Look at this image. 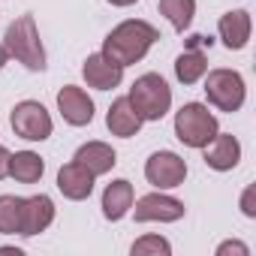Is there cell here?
Listing matches in <instances>:
<instances>
[{"label": "cell", "instance_id": "2", "mask_svg": "<svg viewBox=\"0 0 256 256\" xmlns=\"http://www.w3.org/2000/svg\"><path fill=\"white\" fill-rule=\"evenodd\" d=\"M4 48L10 52V58H16L18 64H24L28 70H34V72L46 70V48L40 42V30H36L34 16H18L6 28Z\"/></svg>", "mask_w": 256, "mask_h": 256}, {"label": "cell", "instance_id": "18", "mask_svg": "<svg viewBox=\"0 0 256 256\" xmlns=\"http://www.w3.org/2000/svg\"><path fill=\"white\" fill-rule=\"evenodd\" d=\"M208 72V58L205 48H184L175 60V76L181 84H196Z\"/></svg>", "mask_w": 256, "mask_h": 256}, {"label": "cell", "instance_id": "3", "mask_svg": "<svg viewBox=\"0 0 256 256\" xmlns=\"http://www.w3.org/2000/svg\"><path fill=\"white\" fill-rule=\"evenodd\" d=\"M126 96H130V102H133V108L139 112L142 120H160L169 112V106H172V88L157 72L139 76Z\"/></svg>", "mask_w": 256, "mask_h": 256}, {"label": "cell", "instance_id": "14", "mask_svg": "<svg viewBox=\"0 0 256 256\" xmlns=\"http://www.w3.org/2000/svg\"><path fill=\"white\" fill-rule=\"evenodd\" d=\"M217 30H220V40L229 52H238L247 46L250 40V30H253V22H250V12L247 10H232L226 16H220L217 22Z\"/></svg>", "mask_w": 256, "mask_h": 256}, {"label": "cell", "instance_id": "6", "mask_svg": "<svg viewBox=\"0 0 256 256\" xmlns=\"http://www.w3.org/2000/svg\"><path fill=\"white\" fill-rule=\"evenodd\" d=\"M10 120H12L16 136H22V139H28V142H42V139H48L52 130H54L52 114H48L46 106L36 102V100L18 102V106L12 108V118H10Z\"/></svg>", "mask_w": 256, "mask_h": 256}, {"label": "cell", "instance_id": "19", "mask_svg": "<svg viewBox=\"0 0 256 256\" xmlns=\"http://www.w3.org/2000/svg\"><path fill=\"white\" fill-rule=\"evenodd\" d=\"M42 172H46V163L34 151H18L10 157V178H16L18 184H36Z\"/></svg>", "mask_w": 256, "mask_h": 256}, {"label": "cell", "instance_id": "8", "mask_svg": "<svg viewBox=\"0 0 256 256\" xmlns=\"http://www.w3.org/2000/svg\"><path fill=\"white\" fill-rule=\"evenodd\" d=\"M136 223H175L184 217V202L166 193H148L133 208Z\"/></svg>", "mask_w": 256, "mask_h": 256}, {"label": "cell", "instance_id": "1", "mask_svg": "<svg viewBox=\"0 0 256 256\" xmlns=\"http://www.w3.org/2000/svg\"><path fill=\"white\" fill-rule=\"evenodd\" d=\"M157 40H160V30L154 24H148L142 18H130V22H120L102 40V54L120 66H130V64H139Z\"/></svg>", "mask_w": 256, "mask_h": 256}, {"label": "cell", "instance_id": "23", "mask_svg": "<svg viewBox=\"0 0 256 256\" xmlns=\"http://www.w3.org/2000/svg\"><path fill=\"white\" fill-rule=\"evenodd\" d=\"M229 253H238V256H247L250 250H247V244H241V241H223V244L217 247V256H229Z\"/></svg>", "mask_w": 256, "mask_h": 256}, {"label": "cell", "instance_id": "5", "mask_svg": "<svg viewBox=\"0 0 256 256\" xmlns=\"http://www.w3.org/2000/svg\"><path fill=\"white\" fill-rule=\"evenodd\" d=\"M205 96L220 112H229V114L238 112L244 106V96H247L241 72H235V70H211L208 78H205Z\"/></svg>", "mask_w": 256, "mask_h": 256}, {"label": "cell", "instance_id": "10", "mask_svg": "<svg viewBox=\"0 0 256 256\" xmlns=\"http://www.w3.org/2000/svg\"><path fill=\"white\" fill-rule=\"evenodd\" d=\"M82 72H84V82H88L90 88H96V90H112V88H118L120 78H124V66L114 64L112 58H106L102 52L88 54Z\"/></svg>", "mask_w": 256, "mask_h": 256}, {"label": "cell", "instance_id": "28", "mask_svg": "<svg viewBox=\"0 0 256 256\" xmlns=\"http://www.w3.org/2000/svg\"><path fill=\"white\" fill-rule=\"evenodd\" d=\"M6 60H10V52H6L4 46H0V70H4V66H6Z\"/></svg>", "mask_w": 256, "mask_h": 256}, {"label": "cell", "instance_id": "20", "mask_svg": "<svg viewBox=\"0 0 256 256\" xmlns=\"http://www.w3.org/2000/svg\"><path fill=\"white\" fill-rule=\"evenodd\" d=\"M160 12L169 18L175 30H187L193 16H196V0H160Z\"/></svg>", "mask_w": 256, "mask_h": 256}, {"label": "cell", "instance_id": "4", "mask_svg": "<svg viewBox=\"0 0 256 256\" xmlns=\"http://www.w3.org/2000/svg\"><path fill=\"white\" fill-rule=\"evenodd\" d=\"M217 133H220V126H217V118L208 112V106L187 102V106L178 108V114H175V136L187 148H205Z\"/></svg>", "mask_w": 256, "mask_h": 256}, {"label": "cell", "instance_id": "24", "mask_svg": "<svg viewBox=\"0 0 256 256\" xmlns=\"http://www.w3.org/2000/svg\"><path fill=\"white\" fill-rule=\"evenodd\" d=\"M253 196H256V187H247L244 196H241V211L247 217H256V205H253Z\"/></svg>", "mask_w": 256, "mask_h": 256}, {"label": "cell", "instance_id": "16", "mask_svg": "<svg viewBox=\"0 0 256 256\" xmlns=\"http://www.w3.org/2000/svg\"><path fill=\"white\" fill-rule=\"evenodd\" d=\"M76 163H82L94 178H100V175H106V172H112L114 169V163H118V154L112 151V145H106V142H88V145H82L78 151H76V157H72Z\"/></svg>", "mask_w": 256, "mask_h": 256}, {"label": "cell", "instance_id": "12", "mask_svg": "<svg viewBox=\"0 0 256 256\" xmlns=\"http://www.w3.org/2000/svg\"><path fill=\"white\" fill-rule=\"evenodd\" d=\"M142 118L139 112L133 108L130 96H118L112 106H108V114H106V126L112 130V136H120V139H130L142 130Z\"/></svg>", "mask_w": 256, "mask_h": 256}, {"label": "cell", "instance_id": "22", "mask_svg": "<svg viewBox=\"0 0 256 256\" xmlns=\"http://www.w3.org/2000/svg\"><path fill=\"white\" fill-rule=\"evenodd\" d=\"M172 253V244L160 235H145L133 244V256H169Z\"/></svg>", "mask_w": 256, "mask_h": 256}, {"label": "cell", "instance_id": "9", "mask_svg": "<svg viewBox=\"0 0 256 256\" xmlns=\"http://www.w3.org/2000/svg\"><path fill=\"white\" fill-rule=\"evenodd\" d=\"M58 108H60L64 120L72 124V126H88V124L94 120V100H90L82 88H76V84L60 88V94H58Z\"/></svg>", "mask_w": 256, "mask_h": 256}, {"label": "cell", "instance_id": "13", "mask_svg": "<svg viewBox=\"0 0 256 256\" xmlns=\"http://www.w3.org/2000/svg\"><path fill=\"white\" fill-rule=\"evenodd\" d=\"M52 220H54V202L46 193L24 199V208H22V235L24 238L46 232L52 226Z\"/></svg>", "mask_w": 256, "mask_h": 256}, {"label": "cell", "instance_id": "7", "mask_svg": "<svg viewBox=\"0 0 256 256\" xmlns=\"http://www.w3.org/2000/svg\"><path fill=\"white\" fill-rule=\"evenodd\" d=\"M145 178H148L157 190L181 187L184 178H187V163H184L175 151H157V154H151V160L145 163Z\"/></svg>", "mask_w": 256, "mask_h": 256}, {"label": "cell", "instance_id": "21", "mask_svg": "<svg viewBox=\"0 0 256 256\" xmlns=\"http://www.w3.org/2000/svg\"><path fill=\"white\" fill-rule=\"evenodd\" d=\"M22 208L24 199L0 196V235H22Z\"/></svg>", "mask_w": 256, "mask_h": 256}, {"label": "cell", "instance_id": "26", "mask_svg": "<svg viewBox=\"0 0 256 256\" xmlns=\"http://www.w3.org/2000/svg\"><path fill=\"white\" fill-rule=\"evenodd\" d=\"M10 157H12V154H10L4 145H0V181H4V178L10 175Z\"/></svg>", "mask_w": 256, "mask_h": 256}, {"label": "cell", "instance_id": "25", "mask_svg": "<svg viewBox=\"0 0 256 256\" xmlns=\"http://www.w3.org/2000/svg\"><path fill=\"white\" fill-rule=\"evenodd\" d=\"M184 48H211V36H202V34H193L190 40H187V46Z\"/></svg>", "mask_w": 256, "mask_h": 256}, {"label": "cell", "instance_id": "27", "mask_svg": "<svg viewBox=\"0 0 256 256\" xmlns=\"http://www.w3.org/2000/svg\"><path fill=\"white\" fill-rule=\"evenodd\" d=\"M112 6H133V4H139V0H108Z\"/></svg>", "mask_w": 256, "mask_h": 256}, {"label": "cell", "instance_id": "11", "mask_svg": "<svg viewBox=\"0 0 256 256\" xmlns=\"http://www.w3.org/2000/svg\"><path fill=\"white\" fill-rule=\"evenodd\" d=\"M205 166H211L214 172H229V169H235L238 166V160H241V145H238V139L235 136H229V133H217L205 148Z\"/></svg>", "mask_w": 256, "mask_h": 256}, {"label": "cell", "instance_id": "17", "mask_svg": "<svg viewBox=\"0 0 256 256\" xmlns=\"http://www.w3.org/2000/svg\"><path fill=\"white\" fill-rule=\"evenodd\" d=\"M130 208H133V184L124 181V178L112 181L106 187V193H102V214H106V220H120Z\"/></svg>", "mask_w": 256, "mask_h": 256}, {"label": "cell", "instance_id": "15", "mask_svg": "<svg viewBox=\"0 0 256 256\" xmlns=\"http://www.w3.org/2000/svg\"><path fill=\"white\" fill-rule=\"evenodd\" d=\"M58 190L66 196V199H72V202H82V199H88L90 193H94V175L82 166V163H66V166H60V172H58Z\"/></svg>", "mask_w": 256, "mask_h": 256}]
</instances>
